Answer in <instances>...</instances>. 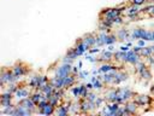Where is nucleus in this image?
Wrapping results in <instances>:
<instances>
[{
	"label": "nucleus",
	"instance_id": "f257e3e1",
	"mask_svg": "<svg viewBox=\"0 0 154 116\" xmlns=\"http://www.w3.org/2000/svg\"><path fill=\"white\" fill-rule=\"evenodd\" d=\"M117 93H118V97H117V103L119 104H125L128 100L132 99L135 93L129 88V87H120V88H117Z\"/></svg>",
	"mask_w": 154,
	"mask_h": 116
},
{
	"label": "nucleus",
	"instance_id": "f03ea898",
	"mask_svg": "<svg viewBox=\"0 0 154 116\" xmlns=\"http://www.w3.org/2000/svg\"><path fill=\"white\" fill-rule=\"evenodd\" d=\"M122 8L118 7H113V8H103L100 12V19H105V21H113L116 17L120 16L122 13Z\"/></svg>",
	"mask_w": 154,
	"mask_h": 116
},
{
	"label": "nucleus",
	"instance_id": "7ed1b4c3",
	"mask_svg": "<svg viewBox=\"0 0 154 116\" xmlns=\"http://www.w3.org/2000/svg\"><path fill=\"white\" fill-rule=\"evenodd\" d=\"M11 82H17V80H16L12 70L6 69V68H2L1 74H0V85H1V87L5 88Z\"/></svg>",
	"mask_w": 154,
	"mask_h": 116
},
{
	"label": "nucleus",
	"instance_id": "20e7f679",
	"mask_svg": "<svg viewBox=\"0 0 154 116\" xmlns=\"http://www.w3.org/2000/svg\"><path fill=\"white\" fill-rule=\"evenodd\" d=\"M132 100L138 105V108L149 106V105L152 104V102H153L152 97H149L148 94H138V95H136Z\"/></svg>",
	"mask_w": 154,
	"mask_h": 116
},
{
	"label": "nucleus",
	"instance_id": "39448f33",
	"mask_svg": "<svg viewBox=\"0 0 154 116\" xmlns=\"http://www.w3.org/2000/svg\"><path fill=\"white\" fill-rule=\"evenodd\" d=\"M71 70H72L71 64H69V63H63L60 66H58V68L55 69L54 76H57V77H65V76H67L69 74H71Z\"/></svg>",
	"mask_w": 154,
	"mask_h": 116
},
{
	"label": "nucleus",
	"instance_id": "423d86ee",
	"mask_svg": "<svg viewBox=\"0 0 154 116\" xmlns=\"http://www.w3.org/2000/svg\"><path fill=\"white\" fill-rule=\"evenodd\" d=\"M11 70H12L14 77H16V80H18L19 77H22V76H24V75L28 74V68H26L25 65H23L22 63L14 64V65L11 68Z\"/></svg>",
	"mask_w": 154,
	"mask_h": 116
},
{
	"label": "nucleus",
	"instance_id": "0eeeda50",
	"mask_svg": "<svg viewBox=\"0 0 154 116\" xmlns=\"http://www.w3.org/2000/svg\"><path fill=\"white\" fill-rule=\"evenodd\" d=\"M140 58H141V56H140L138 53L134 52L132 50H131V51L129 50V51L126 52V58H125L124 63H125V64H130V65H136V64L138 63Z\"/></svg>",
	"mask_w": 154,
	"mask_h": 116
},
{
	"label": "nucleus",
	"instance_id": "6e6552de",
	"mask_svg": "<svg viewBox=\"0 0 154 116\" xmlns=\"http://www.w3.org/2000/svg\"><path fill=\"white\" fill-rule=\"evenodd\" d=\"M18 104L22 105V106H24V108H26V109H29V110H31L34 114H35L36 110H37V105L32 102V99H31L30 97H26V98L20 99V100L18 102Z\"/></svg>",
	"mask_w": 154,
	"mask_h": 116
},
{
	"label": "nucleus",
	"instance_id": "1a4fd4ad",
	"mask_svg": "<svg viewBox=\"0 0 154 116\" xmlns=\"http://www.w3.org/2000/svg\"><path fill=\"white\" fill-rule=\"evenodd\" d=\"M95 39H96V35H95V34H93V33H88V34H85L84 36H82V37H81L82 42L87 46L88 51L90 50V47L95 46Z\"/></svg>",
	"mask_w": 154,
	"mask_h": 116
},
{
	"label": "nucleus",
	"instance_id": "9d476101",
	"mask_svg": "<svg viewBox=\"0 0 154 116\" xmlns=\"http://www.w3.org/2000/svg\"><path fill=\"white\" fill-rule=\"evenodd\" d=\"M31 91L29 89V88H26V87H19L16 92H14V94H13V97L16 98V99H18V102L20 100V99H23V98H26V97H30L31 95Z\"/></svg>",
	"mask_w": 154,
	"mask_h": 116
},
{
	"label": "nucleus",
	"instance_id": "9b49d317",
	"mask_svg": "<svg viewBox=\"0 0 154 116\" xmlns=\"http://www.w3.org/2000/svg\"><path fill=\"white\" fill-rule=\"evenodd\" d=\"M129 77V74L125 72V71H122V70H117L116 74H114V80H113V85H119L120 82H124L126 81Z\"/></svg>",
	"mask_w": 154,
	"mask_h": 116
},
{
	"label": "nucleus",
	"instance_id": "f8f14e48",
	"mask_svg": "<svg viewBox=\"0 0 154 116\" xmlns=\"http://www.w3.org/2000/svg\"><path fill=\"white\" fill-rule=\"evenodd\" d=\"M118 93H117V88H109L107 89V92L105 93V99L107 103H113L117 100Z\"/></svg>",
	"mask_w": 154,
	"mask_h": 116
},
{
	"label": "nucleus",
	"instance_id": "ddd939ff",
	"mask_svg": "<svg viewBox=\"0 0 154 116\" xmlns=\"http://www.w3.org/2000/svg\"><path fill=\"white\" fill-rule=\"evenodd\" d=\"M117 70H111L108 72H103V76H102V82L106 83V85H113V80H114V74H116Z\"/></svg>",
	"mask_w": 154,
	"mask_h": 116
},
{
	"label": "nucleus",
	"instance_id": "4468645a",
	"mask_svg": "<svg viewBox=\"0 0 154 116\" xmlns=\"http://www.w3.org/2000/svg\"><path fill=\"white\" fill-rule=\"evenodd\" d=\"M77 81V75H73V74H69L67 76L64 77V88H67V87H71L76 83Z\"/></svg>",
	"mask_w": 154,
	"mask_h": 116
},
{
	"label": "nucleus",
	"instance_id": "2eb2a0df",
	"mask_svg": "<svg viewBox=\"0 0 154 116\" xmlns=\"http://www.w3.org/2000/svg\"><path fill=\"white\" fill-rule=\"evenodd\" d=\"M114 59V53L112 51H101V58L100 59H96V62H109Z\"/></svg>",
	"mask_w": 154,
	"mask_h": 116
},
{
	"label": "nucleus",
	"instance_id": "dca6fc26",
	"mask_svg": "<svg viewBox=\"0 0 154 116\" xmlns=\"http://www.w3.org/2000/svg\"><path fill=\"white\" fill-rule=\"evenodd\" d=\"M75 48V51H76V53L78 54V57L79 56H82V54H84L85 53V51H88V48H87V46L82 42V40L79 39L77 42H76V46L73 47Z\"/></svg>",
	"mask_w": 154,
	"mask_h": 116
},
{
	"label": "nucleus",
	"instance_id": "f3484780",
	"mask_svg": "<svg viewBox=\"0 0 154 116\" xmlns=\"http://www.w3.org/2000/svg\"><path fill=\"white\" fill-rule=\"evenodd\" d=\"M140 12H141V8H140L137 5H132V6L128 7V10H126V14H128L130 18H134V17L137 16Z\"/></svg>",
	"mask_w": 154,
	"mask_h": 116
},
{
	"label": "nucleus",
	"instance_id": "a211bd4d",
	"mask_svg": "<svg viewBox=\"0 0 154 116\" xmlns=\"http://www.w3.org/2000/svg\"><path fill=\"white\" fill-rule=\"evenodd\" d=\"M116 36H117L118 40H120V41H125V40L129 37L128 29H125V28H120V29H118L117 33H116Z\"/></svg>",
	"mask_w": 154,
	"mask_h": 116
},
{
	"label": "nucleus",
	"instance_id": "6ab92c4d",
	"mask_svg": "<svg viewBox=\"0 0 154 116\" xmlns=\"http://www.w3.org/2000/svg\"><path fill=\"white\" fill-rule=\"evenodd\" d=\"M99 69H100V72H108L111 70H117V66L113 65V64H111L109 62H105V63H102L100 65Z\"/></svg>",
	"mask_w": 154,
	"mask_h": 116
},
{
	"label": "nucleus",
	"instance_id": "aec40b11",
	"mask_svg": "<svg viewBox=\"0 0 154 116\" xmlns=\"http://www.w3.org/2000/svg\"><path fill=\"white\" fill-rule=\"evenodd\" d=\"M124 105H125V108L128 109V111L130 112V115H131V114H136V112H137V108H138V105H137L134 100H128Z\"/></svg>",
	"mask_w": 154,
	"mask_h": 116
},
{
	"label": "nucleus",
	"instance_id": "412c9836",
	"mask_svg": "<svg viewBox=\"0 0 154 116\" xmlns=\"http://www.w3.org/2000/svg\"><path fill=\"white\" fill-rule=\"evenodd\" d=\"M138 75L141 76V79H142L144 82H148V81H150V80H152V71H150L148 68H146L144 70H142Z\"/></svg>",
	"mask_w": 154,
	"mask_h": 116
},
{
	"label": "nucleus",
	"instance_id": "4be33fe9",
	"mask_svg": "<svg viewBox=\"0 0 154 116\" xmlns=\"http://www.w3.org/2000/svg\"><path fill=\"white\" fill-rule=\"evenodd\" d=\"M54 111H55V106H53V105L48 102V104L40 111V114H42V115H53Z\"/></svg>",
	"mask_w": 154,
	"mask_h": 116
},
{
	"label": "nucleus",
	"instance_id": "5701e85b",
	"mask_svg": "<svg viewBox=\"0 0 154 116\" xmlns=\"http://www.w3.org/2000/svg\"><path fill=\"white\" fill-rule=\"evenodd\" d=\"M117 41V36H116V34H107V37H106V41H105V45H113L114 42Z\"/></svg>",
	"mask_w": 154,
	"mask_h": 116
},
{
	"label": "nucleus",
	"instance_id": "b1692460",
	"mask_svg": "<svg viewBox=\"0 0 154 116\" xmlns=\"http://www.w3.org/2000/svg\"><path fill=\"white\" fill-rule=\"evenodd\" d=\"M141 57H144V58H147V57H149V56H152V51H150V47H142V50L140 51V53H138Z\"/></svg>",
	"mask_w": 154,
	"mask_h": 116
},
{
	"label": "nucleus",
	"instance_id": "393cba45",
	"mask_svg": "<svg viewBox=\"0 0 154 116\" xmlns=\"http://www.w3.org/2000/svg\"><path fill=\"white\" fill-rule=\"evenodd\" d=\"M71 92H72V95L76 99H79L81 98V85L79 86H76V87H72L71 88Z\"/></svg>",
	"mask_w": 154,
	"mask_h": 116
},
{
	"label": "nucleus",
	"instance_id": "a878e982",
	"mask_svg": "<svg viewBox=\"0 0 154 116\" xmlns=\"http://www.w3.org/2000/svg\"><path fill=\"white\" fill-rule=\"evenodd\" d=\"M106 102V99L105 98H102V97H97L96 99H95V104H96V106L97 108H101L102 106V104Z\"/></svg>",
	"mask_w": 154,
	"mask_h": 116
},
{
	"label": "nucleus",
	"instance_id": "bb28decb",
	"mask_svg": "<svg viewBox=\"0 0 154 116\" xmlns=\"http://www.w3.org/2000/svg\"><path fill=\"white\" fill-rule=\"evenodd\" d=\"M96 98H97V95H96L94 92H89L85 99H88L89 102H95V99H96Z\"/></svg>",
	"mask_w": 154,
	"mask_h": 116
},
{
	"label": "nucleus",
	"instance_id": "cd10ccee",
	"mask_svg": "<svg viewBox=\"0 0 154 116\" xmlns=\"http://www.w3.org/2000/svg\"><path fill=\"white\" fill-rule=\"evenodd\" d=\"M112 23H113V25H117V24H123V19H122V17H120V16H118V17H116V18L112 21Z\"/></svg>",
	"mask_w": 154,
	"mask_h": 116
},
{
	"label": "nucleus",
	"instance_id": "c85d7f7f",
	"mask_svg": "<svg viewBox=\"0 0 154 116\" xmlns=\"http://www.w3.org/2000/svg\"><path fill=\"white\" fill-rule=\"evenodd\" d=\"M88 75H89V72H88L87 70H82V71L78 72V77H79V79H85Z\"/></svg>",
	"mask_w": 154,
	"mask_h": 116
},
{
	"label": "nucleus",
	"instance_id": "c756f323",
	"mask_svg": "<svg viewBox=\"0 0 154 116\" xmlns=\"http://www.w3.org/2000/svg\"><path fill=\"white\" fill-rule=\"evenodd\" d=\"M146 63L149 64V65H154V58H153V54L146 58Z\"/></svg>",
	"mask_w": 154,
	"mask_h": 116
},
{
	"label": "nucleus",
	"instance_id": "7c9ffc66",
	"mask_svg": "<svg viewBox=\"0 0 154 116\" xmlns=\"http://www.w3.org/2000/svg\"><path fill=\"white\" fill-rule=\"evenodd\" d=\"M148 0H132L131 2H132V5H137V6H140V5H142V4H146Z\"/></svg>",
	"mask_w": 154,
	"mask_h": 116
},
{
	"label": "nucleus",
	"instance_id": "2f4dec72",
	"mask_svg": "<svg viewBox=\"0 0 154 116\" xmlns=\"http://www.w3.org/2000/svg\"><path fill=\"white\" fill-rule=\"evenodd\" d=\"M89 52L93 54V53H99V52H101V51H100V48H97V46H96V47H94V48H90Z\"/></svg>",
	"mask_w": 154,
	"mask_h": 116
},
{
	"label": "nucleus",
	"instance_id": "473e14b6",
	"mask_svg": "<svg viewBox=\"0 0 154 116\" xmlns=\"http://www.w3.org/2000/svg\"><path fill=\"white\" fill-rule=\"evenodd\" d=\"M144 45H146V40L140 39V40H138V42H137V46H140V47H144Z\"/></svg>",
	"mask_w": 154,
	"mask_h": 116
},
{
	"label": "nucleus",
	"instance_id": "72a5a7b5",
	"mask_svg": "<svg viewBox=\"0 0 154 116\" xmlns=\"http://www.w3.org/2000/svg\"><path fill=\"white\" fill-rule=\"evenodd\" d=\"M78 69H79V68H77V66H72L71 74H73V75H77V76H78Z\"/></svg>",
	"mask_w": 154,
	"mask_h": 116
},
{
	"label": "nucleus",
	"instance_id": "f704fd0d",
	"mask_svg": "<svg viewBox=\"0 0 154 116\" xmlns=\"http://www.w3.org/2000/svg\"><path fill=\"white\" fill-rule=\"evenodd\" d=\"M119 48H120V51H123V52H128V51H129V46H126V45H125V46H120Z\"/></svg>",
	"mask_w": 154,
	"mask_h": 116
},
{
	"label": "nucleus",
	"instance_id": "c9c22d12",
	"mask_svg": "<svg viewBox=\"0 0 154 116\" xmlns=\"http://www.w3.org/2000/svg\"><path fill=\"white\" fill-rule=\"evenodd\" d=\"M149 16L150 17H154V5H152V7H150V10H149Z\"/></svg>",
	"mask_w": 154,
	"mask_h": 116
},
{
	"label": "nucleus",
	"instance_id": "e433bc0d",
	"mask_svg": "<svg viewBox=\"0 0 154 116\" xmlns=\"http://www.w3.org/2000/svg\"><path fill=\"white\" fill-rule=\"evenodd\" d=\"M141 50H142V47H140V46H135L132 51H134V52H136V53H140V51H141Z\"/></svg>",
	"mask_w": 154,
	"mask_h": 116
},
{
	"label": "nucleus",
	"instance_id": "4c0bfd02",
	"mask_svg": "<svg viewBox=\"0 0 154 116\" xmlns=\"http://www.w3.org/2000/svg\"><path fill=\"white\" fill-rule=\"evenodd\" d=\"M85 86H87V88H88L89 91H91V89H94V87H93V82H88V83H87Z\"/></svg>",
	"mask_w": 154,
	"mask_h": 116
},
{
	"label": "nucleus",
	"instance_id": "58836bf2",
	"mask_svg": "<svg viewBox=\"0 0 154 116\" xmlns=\"http://www.w3.org/2000/svg\"><path fill=\"white\" fill-rule=\"evenodd\" d=\"M87 59L89 60V62H91V63H94V62H96V59H94L91 56H87Z\"/></svg>",
	"mask_w": 154,
	"mask_h": 116
},
{
	"label": "nucleus",
	"instance_id": "ea45409f",
	"mask_svg": "<svg viewBox=\"0 0 154 116\" xmlns=\"http://www.w3.org/2000/svg\"><path fill=\"white\" fill-rule=\"evenodd\" d=\"M150 93H152V94H154V85L150 87Z\"/></svg>",
	"mask_w": 154,
	"mask_h": 116
},
{
	"label": "nucleus",
	"instance_id": "a19ab883",
	"mask_svg": "<svg viewBox=\"0 0 154 116\" xmlns=\"http://www.w3.org/2000/svg\"><path fill=\"white\" fill-rule=\"evenodd\" d=\"M131 45H132V42H131V41H128V42H126V46H129V47H130Z\"/></svg>",
	"mask_w": 154,
	"mask_h": 116
},
{
	"label": "nucleus",
	"instance_id": "79ce46f5",
	"mask_svg": "<svg viewBox=\"0 0 154 116\" xmlns=\"http://www.w3.org/2000/svg\"><path fill=\"white\" fill-rule=\"evenodd\" d=\"M150 51H152V54H154V46H150Z\"/></svg>",
	"mask_w": 154,
	"mask_h": 116
},
{
	"label": "nucleus",
	"instance_id": "37998d69",
	"mask_svg": "<svg viewBox=\"0 0 154 116\" xmlns=\"http://www.w3.org/2000/svg\"><path fill=\"white\" fill-rule=\"evenodd\" d=\"M78 68H79V69H81V68H82V62H81V60H79V62H78Z\"/></svg>",
	"mask_w": 154,
	"mask_h": 116
},
{
	"label": "nucleus",
	"instance_id": "c03bdc74",
	"mask_svg": "<svg viewBox=\"0 0 154 116\" xmlns=\"http://www.w3.org/2000/svg\"><path fill=\"white\" fill-rule=\"evenodd\" d=\"M152 34H153V41H154V29L152 30Z\"/></svg>",
	"mask_w": 154,
	"mask_h": 116
}]
</instances>
